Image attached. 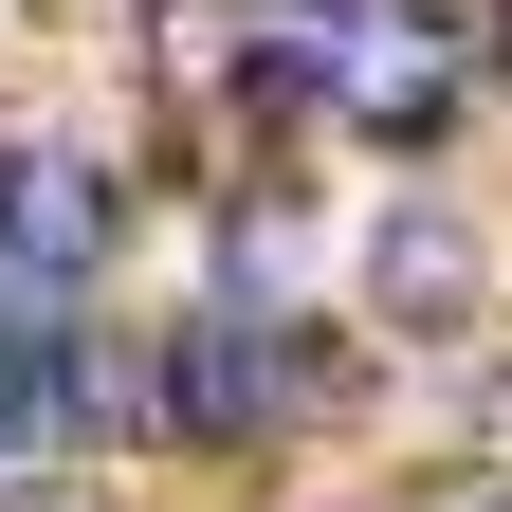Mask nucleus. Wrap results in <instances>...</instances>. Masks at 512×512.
Wrapping results in <instances>:
<instances>
[{"mask_svg": "<svg viewBox=\"0 0 512 512\" xmlns=\"http://www.w3.org/2000/svg\"><path fill=\"white\" fill-rule=\"evenodd\" d=\"M476 92V19L458 0H293V37L256 55V110H330L366 147H421Z\"/></svg>", "mask_w": 512, "mask_h": 512, "instance_id": "obj_1", "label": "nucleus"}, {"mask_svg": "<svg viewBox=\"0 0 512 512\" xmlns=\"http://www.w3.org/2000/svg\"><path fill=\"white\" fill-rule=\"evenodd\" d=\"M330 403V330H293V311H183L165 348H128V439H293Z\"/></svg>", "mask_w": 512, "mask_h": 512, "instance_id": "obj_2", "label": "nucleus"}, {"mask_svg": "<svg viewBox=\"0 0 512 512\" xmlns=\"http://www.w3.org/2000/svg\"><path fill=\"white\" fill-rule=\"evenodd\" d=\"M92 256H110V165L92 147H19V165H0V275H19V293H74Z\"/></svg>", "mask_w": 512, "mask_h": 512, "instance_id": "obj_3", "label": "nucleus"}, {"mask_svg": "<svg viewBox=\"0 0 512 512\" xmlns=\"http://www.w3.org/2000/svg\"><path fill=\"white\" fill-rule=\"evenodd\" d=\"M366 311H384V330H476V220L458 202H403V220H384V256H366Z\"/></svg>", "mask_w": 512, "mask_h": 512, "instance_id": "obj_4", "label": "nucleus"}, {"mask_svg": "<svg viewBox=\"0 0 512 512\" xmlns=\"http://www.w3.org/2000/svg\"><path fill=\"white\" fill-rule=\"evenodd\" d=\"M476 55H494V74H512V0H494V19H476Z\"/></svg>", "mask_w": 512, "mask_h": 512, "instance_id": "obj_5", "label": "nucleus"}, {"mask_svg": "<svg viewBox=\"0 0 512 512\" xmlns=\"http://www.w3.org/2000/svg\"><path fill=\"white\" fill-rule=\"evenodd\" d=\"M458 512H512V476H494V494H458Z\"/></svg>", "mask_w": 512, "mask_h": 512, "instance_id": "obj_6", "label": "nucleus"}]
</instances>
